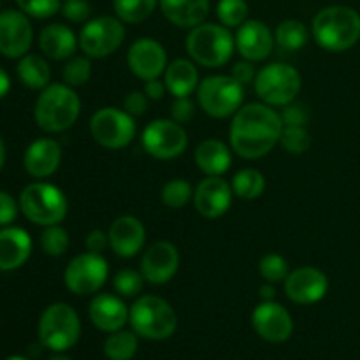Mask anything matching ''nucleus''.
Wrapping results in <instances>:
<instances>
[{
    "mask_svg": "<svg viewBox=\"0 0 360 360\" xmlns=\"http://www.w3.org/2000/svg\"><path fill=\"white\" fill-rule=\"evenodd\" d=\"M283 122L280 112L264 102H252L239 108L232 116L229 139L231 148L245 160H259L280 143Z\"/></svg>",
    "mask_w": 360,
    "mask_h": 360,
    "instance_id": "nucleus-1",
    "label": "nucleus"
},
{
    "mask_svg": "<svg viewBox=\"0 0 360 360\" xmlns=\"http://www.w3.org/2000/svg\"><path fill=\"white\" fill-rule=\"evenodd\" d=\"M311 34L326 51H347L360 41V14L348 6L323 7L313 18Z\"/></svg>",
    "mask_w": 360,
    "mask_h": 360,
    "instance_id": "nucleus-2",
    "label": "nucleus"
},
{
    "mask_svg": "<svg viewBox=\"0 0 360 360\" xmlns=\"http://www.w3.org/2000/svg\"><path fill=\"white\" fill-rule=\"evenodd\" d=\"M81 112L79 95L65 83H51L35 101L34 118L41 130L58 134L69 130Z\"/></svg>",
    "mask_w": 360,
    "mask_h": 360,
    "instance_id": "nucleus-3",
    "label": "nucleus"
},
{
    "mask_svg": "<svg viewBox=\"0 0 360 360\" xmlns=\"http://www.w3.org/2000/svg\"><path fill=\"white\" fill-rule=\"evenodd\" d=\"M236 39L231 28L218 23H200L190 28L186 35V51L190 58L202 67L217 69L232 58Z\"/></svg>",
    "mask_w": 360,
    "mask_h": 360,
    "instance_id": "nucleus-4",
    "label": "nucleus"
},
{
    "mask_svg": "<svg viewBox=\"0 0 360 360\" xmlns=\"http://www.w3.org/2000/svg\"><path fill=\"white\" fill-rule=\"evenodd\" d=\"M20 211L32 224L49 227L65 220L69 200L58 186L35 181L25 186L20 193Z\"/></svg>",
    "mask_w": 360,
    "mask_h": 360,
    "instance_id": "nucleus-5",
    "label": "nucleus"
},
{
    "mask_svg": "<svg viewBox=\"0 0 360 360\" xmlns=\"http://www.w3.org/2000/svg\"><path fill=\"white\" fill-rule=\"evenodd\" d=\"M129 322L144 340L164 341L176 333L178 316L172 306L158 295H143L132 304Z\"/></svg>",
    "mask_w": 360,
    "mask_h": 360,
    "instance_id": "nucleus-6",
    "label": "nucleus"
},
{
    "mask_svg": "<svg viewBox=\"0 0 360 360\" xmlns=\"http://www.w3.org/2000/svg\"><path fill=\"white\" fill-rule=\"evenodd\" d=\"M79 315L65 302L49 304L39 319V340L53 352H65L79 341Z\"/></svg>",
    "mask_w": 360,
    "mask_h": 360,
    "instance_id": "nucleus-7",
    "label": "nucleus"
},
{
    "mask_svg": "<svg viewBox=\"0 0 360 360\" xmlns=\"http://www.w3.org/2000/svg\"><path fill=\"white\" fill-rule=\"evenodd\" d=\"M301 86V74L288 63H269L257 72L253 81L257 97L271 108H285L294 102Z\"/></svg>",
    "mask_w": 360,
    "mask_h": 360,
    "instance_id": "nucleus-8",
    "label": "nucleus"
},
{
    "mask_svg": "<svg viewBox=\"0 0 360 360\" xmlns=\"http://www.w3.org/2000/svg\"><path fill=\"white\" fill-rule=\"evenodd\" d=\"M245 86L232 76H207L197 86V102L200 109L211 118H229L234 116L243 105Z\"/></svg>",
    "mask_w": 360,
    "mask_h": 360,
    "instance_id": "nucleus-9",
    "label": "nucleus"
},
{
    "mask_svg": "<svg viewBox=\"0 0 360 360\" xmlns=\"http://www.w3.org/2000/svg\"><path fill=\"white\" fill-rule=\"evenodd\" d=\"M90 132L95 143L108 150H122L134 141L137 125L125 109L102 108L90 120Z\"/></svg>",
    "mask_w": 360,
    "mask_h": 360,
    "instance_id": "nucleus-10",
    "label": "nucleus"
},
{
    "mask_svg": "<svg viewBox=\"0 0 360 360\" xmlns=\"http://www.w3.org/2000/svg\"><path fill=\"white\" fill-rule=\"evenodd\" d=\"M79 48L90 58L112 55L125 41V23L116 16H98L88 20L79 32Z\"/></svg>",
    "mask_w": 360,
    "mask_h": 360,
    "instance_id": "nucleus-11",
    "label": "nucleus"
},
{
    "mask_svg": "<svg viewBox=\"0 0 360 360\" xmlns=\"http://www.w3.org/2000/svg\"><path fill=\"white\" fill-rule=\"evenodd\" d=\"M144 151L158 160H172L185 153L188 146V134L181 123L174 120L158 118L148 123L141 136Z\"/></svg>",
    "mask_w": 360,
    "mask_h": 360,
    "instance_id": "nucleus-12",
    "label": "nucleus"
},
{
    "mask_svg": "<svg viewBox=\"0 0 360 360\" xmlns=\"http://www.w3.org/2000/svg\"><path fill=\"white\" fill-rule=\"evenodd\" d=\"M109 266L98 253H81L65 267L63 281L74 295H94L108 281Z\"/></svg>",
    "mask_w": 360,
    "mask_h": 360,
    "instance_id": "nucleus-13",
    "label": "nucleus"
},
{
    "mask_svg": "<svg viewBox=\"0 0 360 360\" xmlns=\"http://www.w3.org/2000/svg\"><path fill=\"white\" fill-rule=\"evenodd\" d=\"M34 28L23 11L6 9L0 13V55L21 58L30 49Z\"/></svg>",
    "mask_w": 360,
    "mask_h": 360,
    "instance_id": "nucleus-14",
    "label": "nucleus"
},
{
    "mask_svg": "<svg viewBox=\"0 0 360 360\" xmlns=\"http://www.w3.org/2000/svg\"><path fill=\"white\" fill-rule=\"evenodd\" d=\"M283 283L287 297L295 304L302 306L322 301L329 292V280H327L326 273L311 266L290 271Z\"/></svg>",
    "mask_w": 360,
    "mask_h": 360,
    "instance_id": "nucleus-15",
    "label": "nucleus"
},
{
    "mask_svg": "<svg viewBox=\"0 0 360 360\" xmlns=\"http://www.w3.org/2000/svg\"><path fill=\"white\" fill-rule=\"evenodd\" d=\"M127 63L134 76L139 79H157L167 69V53L164 46L155 39H137L127 51Z\"/></svg>",
    "mask_w": 360,
    "mask_h": 360,
    "instance_id": "nucleus-16",
    "label": "nucleus"
},
{
    "mask_svg": "<svg viewBox=\"0 0 360 360\" xmlns=\"http://www.w3.org/2000/svg\"><path fill=\"white\" fill-rule=\"evenodd\" d=\"M252 326L262 340L269 343H285L294 333V320L287 308L276 301H262L252 315Z\"/></svg>",
    "mask_w": 360,
    "mask_h": 360,
    "instance_id": "nucleus-17",
    "label": "nucleus"
},
{
    "mask_svg": "<svg viewBox=\"0 0 360 360\" xmlns=\"http://www.w3.org/2000/svg\"><path fill=\"white\" fill-rule=\"evenodd\" d=\"M179 269V252L172 243L157 241L143 253L141 274L151 285H165Z\"/></svg>",
    "mask_w": 360,
    "mask_h": 360,
    "instance_id": "nucleus-18",
    "label": "nucleus"
},
{
    "mask_svg": "<svg viewBox=\"0 0 360 360\" xmlns=\"http://www.w3.org/2000/svg\"><path fill=\"white\" fill-rule=\"evenodd\" d=\"M232 186L221 176H206L193 192V206L204 218H220L232 206Z\"/></svg>",
    "mask_w": 360,
    "mask_h": 360,
    "instance_id": "nucleus-19",
    "label": "nucleus"
},
{
    "mask_svg": "<svg viewBox=\"0 0 360 360\" xmlns=\"http://www.w3.org/2000/svg\"><path fill=\"white\" fill-rule=\"evenodd\" d=\"M236 48L248 62H262L273 53L274 34L260 20H246L236 34Z\"/></svg>",
    "mask_w": 360,
    "mask_h": 360,
    "instance_id": "nucleus-20",
    "label": "nucleus"
},
{
    "mask_svg": "<svg viewBox=\"0 0 360 360\" xmlns=\"http://www.w3.org/2000/svg\"><path fill=\"white\" fill-rule=\"evenodd\" d=\"M109 246L112 252L123 259H132L143 250L146 241V229L139 218L132 214L118 217L109 227Z\"/></svg>",
    "mask_w": 360,
    "mask_h": 360,
    "instance_id": "nucleus-21",
    "label": "nucleus"
},
{
    "mask_svg": "<svg viewBox=\"0 0 360 360\" xmlns=\"http://www.w3.org/2000/svg\"><path fill=\"white\" fill-rule=\"evenodd\" d=\"M60 162H62V148L55 139H49V137L34 141L27 148L23 157L25 171L32 178L37 179L55 174L60 167Z\"/></svg>",
    "mask_w": 360,
    "mask_h": 360,
    "instance_id": "nucleus-22",
    "label": "nucleus"
},
{
    "mask_svg": "<svg viewBox=\"0 0 360 360\" xmlns=\"http://www.w3.org/2000/svg\"><path fill=\"white\" fill-rule=\"evenodd\" d=\"M130 309L125 302L112 294H97L90 302L88 315L91 323L104 333H116L129 322Z\"/></svg>",
    "mask_w": 360,
    "mask_h": 360,
    "instance_id": "nucleus-23",
    "label": "nucleus"
},
{
    "mask_svg": "<svg viewBox=\"0 0 360 360\" xmlns=\"http://www.w3.org/2000/svg\"><path fill=\"white\" fill-rule=\"evenodd\" d=\"M32 253V238L25 229H0V271H16L27 264Z\"/></svg>",
    "mask_w": 360,
    "mask_h": 360,
    "instance_id": "nucleus-24",
    "label": "nucleus"
},
{
    "mask_svg": "<svg viewBox=\"0 0 360 360\" xmlns=\"http://www.w3.org/2000/svg\"><path fill=\"white\" fill-rule=\"evenodd\" d=\"M79 46V39L76 37L72 28L63 23H51L44 27L39 35V48L48 58L62 62L72 58Z\"/></svg>",
    "mask_w": 360,
    "mask_h": 360,
    "instance_id": "nucleus-25",
    "label": "nucleus"
},
{
    "mask_svg": "<svg viewBox=\"0 0 360 360\" xmlns=\"http://www.w3.org/2000/svg\"><path fill=\"white\" fill-rule=\"evenodd\" d=\"M162 14L174 27L193 28L210 14V0H158Z\"/></svg>",
    "mask_w": 360,
    "mask_h": 360,
    "instance_id": "nucleus-26",
    "label": "nucleus"
},
{
    "mask_svg": "<svg viewBox=\"0 0 360 360\" xmlns=\"http://www.w3.org/2000/svg\"><path fill=\"white\" fill-rule=\"evenodd\" d=\"M195 164L206 176H221L231 169L232 151L224 141L204 139L195 148Z\"/></svg>",
    "mask_w": 360,
    "mask_h": 360,
    "instance_id": "nucleus-27",
    "label": "nucleus"
},
{
    "mask_svg": "<svg viewBox=\"0 0 360 360\" xmlns=\"http://www.w3.org/2000/svg\"><path fill=\"white\" fill-rule=\"evenodd\" d=\"M164 83L167 91L174 98L190 97L199 86V70H197L193 60L176 58L167 63L164 72Z\"/></svg>",
    "mask_w": 360,
    "mask_h": 360,
    "instance_id": "nucleus-28",
    "label": "nucleus"
},
{
    "mask_svg": "<svg viewBox=\"0 0 360 360\" xmlns=\"http://www.w3.org/2000/svg\"><path fill=\"white\" fill-rule=\"evenodd\" d=\"M18 77L21 83L30 90H44L48 84H51V69L49 63L46 62L44 56L34 55V53H27L21 56L16 67Z\"/></svg>",
    "mask_w": 360,
    "mask_h": 360,
    "instance_id": "nucleus-29",
    "label": "nucleus"
},
{
    "mask_svg": "<svg viewBox=\"0 0 360 360\" xmlns=\"http://www.w3.org/2000/svg\"><path fill=\"white\" fill-rule=\"evenodd\" d=\"M232 192L234 195H238L239 199L245 200H255L259 199L260 195L266 190V178L260 171L253 167H246L241 169L234 174L232 178Z\"/></svg>",
    "mask_w": 360,
    "mask_h": 360,
    "instance_id": "nucleus-30",
    "label": "nucleus"
},
{
    "mask_svg": "<svg viewBox=\"0 0 360 360\" xmlns=\"http://www.w3.org/2000/svg\"><path fill=\"white\" fill-rule=\"evenodd\" d=\"M274 42L285 51H297L308 42V28L301 20H283L274 30Z\"/></svg>",
    "mask_w": 360,
    "mask_h": 360,
    "instance_id": "nucleus-31",
    "label": "nucleus"
},
{
    "mask_svg": "<svg viewBox=\"0 0 360 360\" xmlns=\"http://www.w3.org/2000/svg\"><path fill=\"white\" fill-rule=\"evenodd\" d=\"M157 6L158 0H112L116 18L130 25L143 23L153 14Z\"/></svg>",
    "mask_w": 360,
    "mask_h": 360,
    "instance_id": "nucleus-32",
    "label": "nucleus"
},
{
    "mask_svg": "<svg viewBox=\"0 0 360 360\" xmlns=\"http://www.w3.org/2000/svg\"><path fill=\"white\" fill-rule=\"evenodd\" d=\"M137 336L130 330H116L104 343V354L109 360H130L137 352Z\"/></svg>",
    "mask_w": 360,
    "mask_h": 360,
    "instance_id": "nucleus-33",
    "label": "nucleus"
},
{
    "mask_svg": "<svg viewBox=\"0 0 360 360\" xmlns=\"http://www.w3.org/2000/svg\"><path fill=\"white\" fill-rule=\"evenodd\" d=\"M160 197L164 206L171 210H181L190 202V199H193V186L186 179H171L164 185Z\"/></svg>",
    "mask_w": 360,
    "mask_h": 360,
    "instance_id": "nucleus-34",
    "label": "nucleus"
},
{
    "mask_svg": "<svg viewBox=\"0 0 360 360\" xmlns=\"http://www.w3.org/2000/svg\"><path fill=\"white\" fill-rule=\"evenodd\" d=\"M250 6L246 0H218L217 16L227 28H239L248 20Z\"/></svg>",
    "mask_w": 360,
    "mask_h": 360,
    "instance_id": "nucleus-35",
    "label": "nucleus"
},
{
    "mask_svg": "<svg viewBox=\"0 0 360 360\" xmlns=\"http://www.w3.org/2000/svg\"><path fill=\"white\" fill-rule=\"evenodd\" d=\"M62 77L63 83L72 88L86 84L91 77L90 56H72V58L67 60V63L62 69Z\"/></svg>",
    "mask_w": 360,
    "mask_h": 360,
    "instance_id": "nucleus-36",
    "label": "nucleus"
},
{
    "mask_svg": "<svg viewBox=\"0 0 360 360\" xmlns=\"http://www.w3.org/2000/svg\"><path fill=\"white\" fill-rule=\"evenodd\" d=\"M69 232L58 225H49L41 234L42 252L49 257H62L69 248Z\"/></svg>",
    "mask_w": 360,
    "mask_h": 360,
    "instance_id": "nucleus-37",
    "label": "nucleus"
},
{
    "mask_svg": "<svg viewBox=\"0 0 360 360\" xmlns=\"http://www.w3.org/2000/svg\"><path fill=\"white\" fill-rule=\"evenodd\" d=\"M259 273L267 283H280L285 281V278L290 273V267L285 257L278 255V253H267L260 259L259 262Z\"/></svg>",
    "mask_w": 360,
    "mask_h": 360,
    "instance_id": "nucleus-38",
    "label": "nucleus"
},
{
    "mask_svg": "<svg viewBox=\"0 0 360 360\" xmlns=\"http://www.w3.org/2000/svg\"><path fill=\"white\" fill-rule=\"evenodd\" d=\"M280 144L288 153L302 155L311 146V136L306 130V127H283L280 136Z\"/></svg>",
    "mask_w": 360,
    "mask_h": 360,
    "instance_id": "nucleus-39",
    "label": "nucleus"
},
{
    "mask_svg": "<svg viewBox=\"0 0 360 360\" xmlns=\"http://www.w3.org/2000/svg\"><path fill=\"white\" fill-rule=\"evenodd\" d=\"M144 278L141 271L122 269L112 278V287L122 297H136L143 290Z\"/></svg>",
    "mask_w": 360,
    "mask_h": 360,
    "instance_id": "nucleus-40",
    "label": "nucleus"
},
{
    "mask_svg": "<svg viewBox=\"0 0 360 360\" xmlns=\"http://www.w3.org/2000/svg\"><path fill=\"white\" fill-rule=\"evenodd\" d=\"M20 11L35 20H48L62 9V0H16Z\"/></svg>",
    "mask_w": 360,
    "mask_h": 360,
    "instance_id": "nucleus-41",
    "label": "nucleus"
},
{
    "mask_svg": "<svg viewBox=\"0 0 360 360\" xmlns=\"http://www.w3.org/2000/svg\"><path fill=\"white\" fill-rule=\"evenodd\" d=\"M60 13L70 23H86L91 16V6L88 0H65Z\"/></svg>",
    "mask_w": 360,
    "mask_h": 360,
    "instance_id": "nucleus-42",
    "label": "nucleus"
},
{
    "mask_svg": "<svg viewBox=\"0 0 360 360\" xmlns=\"http://www.w3.org/2000/svg\"><path fill=\"white\" fill-rule=\"evenodd\" d=\"M281 122H283V127H306L309 120L308 109L302 104H295V102H290L283 108L281 111Z\"/></svg>",
    "mask_w": 360,
    "mask_h": 360,
    "instance_id": "nucleus-43",
    "label": "nucleus"
},
{
    "mask_svg": "<svg viewBox=\"0 0 360 360\" xmlns=\"http://www.w3.org/2000/svg\"><path fill=\"white\" fill-rule=\"evenodd\" d=\"M171 116L174 122L181 123H190L193 118H195V104L192 102L190 97H178L174 98L171 105Z\"/></svg>",
    "mask_w": 360,
    "mask_h": 360,
    "instance_id": "nucleus-44",
    "label": "nucleus"
},
{
    "mask_svg": "<svg viewBox=\"0 0 360 360\" xmlns=\"http://www.w3.org/2000/svg\"><path fill=\"white\" fill-rule=\"evenodd\" d=\"M148 105H150V98H148V95L144 91L134 90L123 98V109L130 116H134V118L136 116H143L148 111Z\"/></svg>",
    "mask_w": 360,
    "mask_h": 360,
    "instance_id": "nucleus-45",
    "label": "nucleus"
},
{
    "mask_svg": "<svg viewBox=\"0 0 360 360\" xmlns=\"http://www.w3.org/2000/svg\"><path fill=\"white\" fill-rule=\"evenodd\" d=\"M18 210H20V202H16L11 193L0 190V227L13 224L18 217Z\"/></svg>",
    "mask_w": 360,
    "mask_h": 360,
    "instance_id": "nucleus-46",
    "label": "nucleus"
},
{
    "mask_svg": "<svg viewBox=\"0 0 360 360\" xmlns=\"http://www.w3.org/2000/svg\"><path fill=\"white\" fill-rule=\"evenodd\" d=\"M231 76L238 81L239 84H250L255 81L257 72H255V67H253V62H248V60L243 58L241 62L234 63L231 69Z\"/></svg>",
    "mask_w": 360,
    "mask_h": 360,
    "instance_id": "nucleus-47",
    "label": "nucleus"
},
{
    "mask_svg": "<svg viewBox=\"0 0 360 360\" xmlns=\"http://www.w3.org/2000/svg\"><path fill=\"white\" fill-rule=\"evenodd\" d=\"M84 245H86L88 252L102 255V252L109 246V236L102 231H91L84 239Z\"/></svg>",
    "mask_w": 360,
    "mask_h": 360,
    "instance_id": "nucleus-48",
    "label": "nucleus"
},
{
    "mask_svg": "<svg viewBox=\"0 0 360 360\" xmlns=\"http://www.w3.org/2000/svg\"><path fill=\"white\" fill-rule=\"evenodd\" d=\"M165 90H167L165 83L157 77V79L146 81V83H144L143 91L148 95V98H150V101H160V98L165 95Z\"/></svg>",
    "mask_w": 360,
    "mask_h": 360,
    "instance_id": "nucleus-49",
    "label": "nucleus"
},
{
    "mask_svg": "<svg viewBox=\"0 0 360 360\" xmlns=\"http://www.w3.org/2000/svg\"><path fill=\"white\" fill-rule=\"evenodd\" d=\"M9 90H11V77L9 74L0 67V98L6 97V95L9 94Z\"/></svg>",
    "mask_w": 360,
    "mask_h": 360,
    "instance_id": "nucleus-50",
    "label": "nucleus"
},
{
    "mask_svg": "<svg viewBox=\"0 0 360 360\" xmlns=\"http://www.w3.org/2000/svg\"><path fill=\"white\" fill-rule=\"evenodd\" d=\"M259 295L262 301H274V299H276V290H274L273 283H267L266 281V285H262V287H260Z\"/></svg>",
    "mask_w": 360,
    "mask_h": 360,
    "instance_id": "nucleus-51",
    "label": "nucleus"
},
{
    "mask_svg": "<svg viewBox=\"0 0 360 360\" xmlns=\"http://www.w3.org/2000/svg\"><path fill=\"white\" fill-rule=\"evenodd\" d=\"M4 162H6V146H4V141L0 137V171L4 167Z\"/></svg>",
    "mask_w": 360,
    "mask_h": 360,
    "instance_id": "nucleus-52",
    "label": "nucleus"
},
{
    "mask_svg": "<svg viewBox=\"0 0 360 360\" xmlns=\"http://www.w3.org/2000/svg\"><path fill=\"white\" fill-rule=\"evenodd\" d=\"M49 360H70V359L65 357V355H55V357H51Z\"/></svg>",
    "mask_w": 360,
    "mask_h": 360,
    "instance_id": "nucleus-53",
    "label": "nucleus"
},
{
    "mask_svg": "<svg viewBox=\"0 0 360 360\" xmlns=\"http://www.w3.org/2000/svg\"><path fill=\"white\" fill-rule=\"evenodd\" d=\"M7 360H30V359H25V357H11V359H7Z\"/></svg>",
    "mask_w": 360,
    "mask_h": 360,
    "instance_id": "nucleus-54",
    "label": "nucleus"
},
{
    "mask_svg": "<svg viewBox=\"0 0 360 360\" xmlns=\"http://www.w3.org/2000/svg\"><path fill=\"white\" fill-rule=\"evenodd\" d=\"M0 6H2V2H0Z\"/></svg>",
    "mask_w": 360,
    "mask_h": 360,
    "instance_id": "nucleus-55",
    "label": "nucleus"
}]
</instances>
